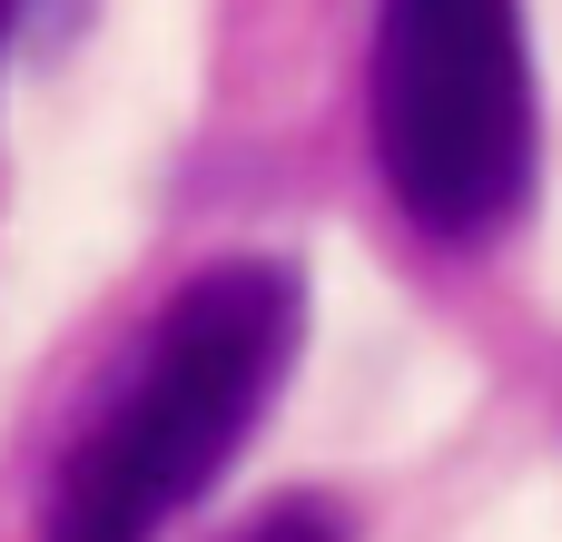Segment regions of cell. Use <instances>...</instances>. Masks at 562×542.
<instances>
[{
  "label": "cell",
  "mask_w": 562,
  "mask_h": 542,
  "mask_svg": "<svg viewBox=\"0 0 562 542\" xmlns=\"http://www.w3.org/2000/svg\"><path fill=\"white\" fill-rule=\"evenodd\" d=\"M296 346H306V276L286 257L198 267L148 316L128 365L99 385L69 454L49 464L40 542H158L168 523H188L267 425Z\"/></svg>",
  "instance_id": "cell-1"
},
{
  "label": "cell",
  "mask_w": 562,
  "mask_h": 542,
  "mask_svg": "<svg viewBox=\"0 0 562 542\" xmlns=\"http://www.w3.org/2000/svg\"><path fill=\"white\" fill-rule=\"evenodd\" d=\"M375 178L435 247H494L533 197L524 0H375Z\"/></svg>",
  "instance_id": "cell-2"
},
{
  "label": "cell",
  "mask_w": 562,
  "mask_h": 542,
  "mask_svg": "<svg viewBox=\"0 0 562 542\" xmlns=\"http://www.w3.org/2000/svg\"><path fill=\"white\" fill-rule=\"evenodd\" d=\"M237 542H346V523H336V504H306L296 494V504H267Z\"/></svg>",
  "instance_id": "cell-3"
},
{
  "label": "cell",
  "mask_w": 562,
  "mask_h": 542,
  "mask_svg": "<svg viewBox=\"0 0 562 542\" xmlns=\"http://www.w3.org/2000/svg\"><path fill=\"white\" fill-rule=\"evenodd\" d=\"M10 10H20V0H0V30H10Z\"/></svg>",
  "instance_id": "cell-4"
}]
</instances>
